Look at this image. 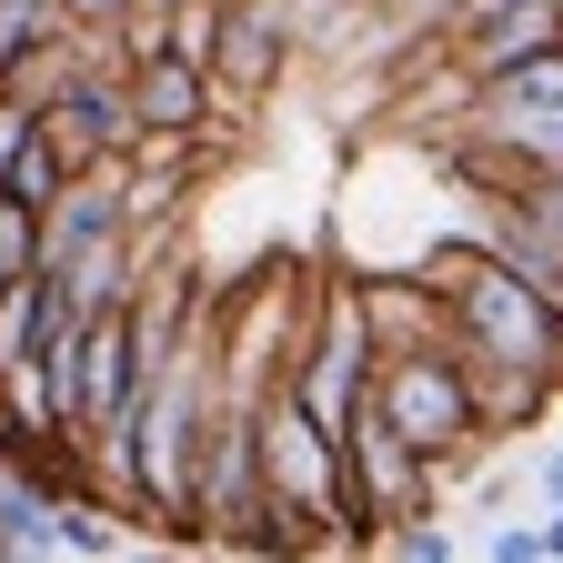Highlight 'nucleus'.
<instances>
[{
  "mask_svg": "<svg viewBox=\"0 0 563 563\" xmlns=\"http://www.w3.org/2000/svg\"><path fill=\"white\" fill-rule=\"evenodd\" d=\"M363 402L393 422V433L422 453V463H453L483 443V412H473V383L453 363V342H402V352H373V383Z\"/></svg>",
  "mask_w": 563,
  "mask_h": 563,
  "instance_id": "f257e3e1",
  "label": "nucleus"
},
{
  "mask_svg": "<svg viewBox=\"0 0 563 563\" xmlns=\"http://www.w3.org/2000/svg\"><path fill=\"white\" fill-rule=\"evenodd\" d=\"M292 41H302L292 0H232L222 41H211V91H222V101H262L282 81V60H292Z\"/></svg>",
  "mask_w": 563,
  "mask_h": 563,
  "instance_id": "f03ea898",
  "label": "nucleus"
},
{
  "mask_svg": "<svg viewBox=\"0 0 563 563\" xmlns=\"http://www.w3.org/2000/svg\"><path fill=\"white\" fill-rule=\"evenodd\" d=\"M121 91H131V121H141V131H162V141H201V121L222 111L211 70L181 60V51H162V41H141V51L121 60Z\"/></svg>",
  "mask_w": 563,
  "mask_h": 563,
  "instance_id": "7ed1b4c3",
  "label": "nucleus"
},
{
  "mask_svg": "<svg viewBox=\"0 0 563 563\" xmlns=\"http://www.w3.org/2000/svg\"><path fill=\"white\" fill-rule=\"evenodd\" d=\"M533 51H563V0H504L493 21H473L453 41V81L473 91V81H493V70H514Z\"/></svg>",
  "mask_w": 563,
  "mask_h": 563,
  "instance_id": "20e7f679",
  "label": "nucleus"
},
{
  "mask_svg": "<svg viewBox=\"0 0 563 563\" xmlns=\"http://www.w3.org/2000/svg\"><path fill=\"white\" fill-rule=\"evenodd\" d=\"M352 312H363L373 352H402V342H443V292H433V282H363V292H352Z\"/></svg>",
  "mask_w": 563,
  "mask_h": 563,
  "instance_id": "39448f33",
  "label": "nucleus"
},
{
  "mask_svg": "<svg viewBox=\"0 0 563 563\" xmlns=\"http://www.w3.org/2000/svg\"><path fill=\"white\" fill-rule=\"evenodd\" d=\"M483 252H493V262H514L533 292H553V302H563V232H553V222H533L523 201H504V211L483 222Z\"/></svg>",
  "mask_w": 563,
  "mask_h": 563,
  "instance_id": "423d86ee",
  "label": "nucleus"
},
{
  "mask_svg": "<svg viewBox=\"0 0 563 563\" xmlns=\"http://www.w3.org/2000/svg\"><path fill=\"white\" fill-rule=\"evenodd\" d=\"M60 181H70V162L51 152V131L31 121V131H21V152H11V162H0V191H11V201H31V211H41V201H51Z\"/></svg>",
  "mask_w": 563,
  "mask_h": 563,
  "instance_id": "0eeeda50",
  "label": "nucleus"
},
{
  "mask_svg": "<svg viewBox=\"0 0 563 563\" xmlns=\"http://www.w3.org/2000/svg\"><path fill=\"white\" fill-rule=\"evenodd\" d=\"M222 11H232V0H172V11H152V41L211 70V41H222Z\"/></svg>",
  "mask_w": 563,
  "mask_h": 563,
  "instance_id": "6e6552de",
  "label": "nucleus"
},
{
  "mask_svg": "<svg viewBox=\"0 0 563 563\" xmlns=\"http://www.w3.org/2000/svg\"><path fill=\"white\" fill-rule=\"evenodd\" d=\"M41 272V211L0 191V282H31Z\"/></svg>",
  "mask_w": 563,
  "mask_h": 563,
  "instance_id": "1a4fd4ad",
  "label": "nucleus"
},
{
  "mask_svg": "<svg viewBox=\"0 0 563 563\" xmlns=\"http://www.w3.org/2000/svg\"><path fill=\"white\" fill-rule=\"evenodd\" d=\"M393 11V41H433L443 31V0H383Z\"/></svg>",
  "mask_w": 563,
  "mask_h": 563,
  "instance_id": "9d476101",
  "label": "nucleus"
},
{
  "mask_svg": "<svg viewBox=\"0 0 563 563\" xmlns=\"http://www.w3.org/2000/svg\"><path fill=\"white\" fill-rule=\"evenodd\" d=\"M483 553H493V563H543V533H533V523H504Z\"/></svg>",
  "mask_w": 563,
  "mask_h": 563,
  "instance_id": "9b49d317",
  "label": "nucleus"
},
{
  "mask_svg": "<svg viewBox=\"0 0 563 563\" xmlns=\"http://www.w3.org/2000/svg\"><path fill=\"white\" fill-rule=\"evenodd\" d=\"M60 21L70 31H111V21H131V0H60Z\"/></svg>",
  "mask_w": 563,
  "mask_h": 563,
  "instance_id": "f8f14e48",
  "label": "nucleus"
},
{
  "mask_svg": "<svg viewBox=\"0 0 563 563\" xmlns=\"http://www.w3.org/2000/svg\"><path fill=\"white\" fill-rule=\"evenodd\" d=\"M493 11H504V0H443V31H433V41H443V51H453V41H463V31H473V21H493Z\"/></svg>",
  "mask_w": 563,
  "mask_h": 563,
  "instance_id": "ddd939ff",
  "label": "nucleus"
},
{
  "mask_svg": "<svg viewBox=\"0 0 563 563\" xmlns=\"http://www.w3.org/2000/svg\"><path fill=\"white\" fill-rule=\"evenodd\" d=\"M533 533H543V563H563V504H553V514H543Z\"/></svg>",
  "mask_w": 563,
  "mask_h": 563,
  "instance_id": "4468645a",
  "label": "nucleus"
},
{
  "mask_svg": "<svg viewBox=\"0 0 563 563\" xmlns=\"http://www.w3.org/2000/svg\"><path fill=\"white\" fill-rule=\"evenodd\" d=\"M543 493H553V504H563V443L543 453Z\"/></svg>",
  "mask_w": 563,
  "mask_h": 563,
  "instance_id": "2eb2a0df",
  "label": "nucleus"
},
{
  "mask_svg": "<svg viewBox=\"0 0 563 563\" xmlns=\"http://www.w3.org/2000/svg\"><path fill=\"white\" fill-rule=\"evenodd\" d=\"M0 292H11V282H0Z\"/></svg>",
  "mask_w": 563,
  "mask_h": 563,
  "instance_id": "dca6fc26",
  "label": "nucleus"
}]
</instances>
